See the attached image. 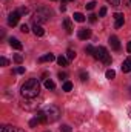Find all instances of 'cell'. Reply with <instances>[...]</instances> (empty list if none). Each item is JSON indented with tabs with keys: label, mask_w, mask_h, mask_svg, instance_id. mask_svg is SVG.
<instances>
[{
	"label": "cell",
	"mask_w": 131,
	"mask_h": 132,
	"mask_svg": "<svg viewBox=\"0 0 131 132\" xmlns=\"http://www.w3.org/2000/svg\"><path fill=\"white\" fill-rule=\"evenodd\" d=\"M72 17H74V20H76V22H79V23H83V22H85V15H83V14H80V12H74V15H72Z\"/></svg>",
	"instance_id": "cell-16"
},
{
	"label": "cell",
	"mask_w": 131,
	"mask_h": 132,
	"mask_svg": "<svg viewBox=\"0 0 131 132\" xmlns=\"http://www.w3.org/2000/svg\"><path fill=\"white\" fill-rule=\"evenodd\" d=\"M110 45H111V48H113L114 51H119V49H120V42H119V38H117L116 35H111V37H110Z\"/></svg>",
	"instance_id": "cell-7"
},
{
	"label": "cell",
	"mask_w": 131,
	"mask_h": 132,
	"mask_svg": "<svg viewBox=\"0 0 131 132\" xmlns=\"http://www.w3.org/2000/svg\"><path fill=\"white\" fill-rule=\"evenodd\" d=\"M88 20H90L91 23H96V22H97V15H96V14H90V15H88Z\"/></svg>",
	"instance_id": "cell-26"
},
{
	"label": "cell",
	"mask_w": 131,
	"mask_h": 132,
	"mask_svg": "<svg viewBox=\"0 0 131 132\" xmlns=\"http://www.w3.org/2000/svg\"><path fill=\"white\" fill-rule=\"evenodd\" d=\"M33 32L35 34L37 37H43V35H45V29H43V28H42L40 25H35V23H34V26H33Z\"/></svg>",
	"instance_id": "cell-11"
},
{
	"label": "cell",
	"mask_w": 131,
	"mask_h": 132,
	"mask_svg": "<svg viewBox=\"0 0 131 132\" xmlns=\"http://www.w3.org/2000/svg\"><path fill=\"white\" fill-rule=\"evenodd\" d=\"M35 118H37L40 123H48V118H46V115H45L43 111H39V112L35 114Z\"/></svg>",
	"instance_id": "cell-14"
},
{
	"label": "cell",
	"mask_w": 131,
	"mask_h": 132,
	"mask_svg": "<svg viewBox=\"0 0 131 132\" xmlns=\"http://www.w3.org/2000/svg\"><path fill=\"white\" fill-rule=\"evenodd\" d=\"M9 45L14 48V49H17V51H20L23 46H22V43H20V40L19 38H16V37H11L9 38Z\"/></svg>",
	"instance_id": "cell-9"
},
{
	"label": "cell",
	"mask_w": 131,
	"mask_h": 132,
	"mask_svg": "<svg viewBox=\"0 0 131 132\" xmlns=\"http://www.w3.org/2000/svg\"><path fill=\"white\" fill-rule=\"evenodd\" d=\"M106 2H108L111 6H119V5H120V0H106Z\"/></svg>",
	"instance_id": "cell-29"
},
{
	"label": "cell",
	"mask_w": 131,
	"mask_h": 132,
	"mask_svg": "<svg viewBox=\"0 0 131 132\" xmlns=\"http://www.w3.org/2000/svg\"><path fill=\"white\" fill-rule=\"evenodd\" d=\"M57 63H59V66H66L68 65V59L60 55V57H57Z\"/></svg>",
	"instance_id": "cell-18"
},
{
	"label": "cell",
	"mask_w": 131,
	"mask_h": 132,
	"mask_svg": "<svg viewBox=\"0 0 131 132\" xmlns=\"http://www.w3.org/2000/svg\"><path fill=\"white\" fill-rule=\"evenodd\" d=\"M128 115H130V118H131V106L128 108Z\"/></svg>",
	"instance_id": "cell-38"
},
{
	"label": "cell",
	"mask_w": 131,
	"mask_h": 132,
	"mask_svg": "<svg viewBox=\"0 0 131 132\" xmlns=\"http://www.w3.org/2000/svg\"><path fill=\"white\" fill-rule=\"evenodd\" d=\"M122 72H131V57H128L122 63Z\"/></svg>",
	"instance_id": "cell-12"
},
{
	"label": "cell",
	"mask_w": 131,
	"mask_h": 132,
	"mask_svg": "<svg viewBox=\"0 0 131 132\" xmlns=\"http://www.w3.org/2000/svg\"><path fill=\"white\" fill-rule=\"evenodd\" d=\"M130 92H131V88H130Z\"/></svg>",
	"instance_id": "cell-40"
},
{
	"label": "cell",
	"mask_w": 131,
	"mask_h": 132,
	"mask_svg": "<svg viewBox=\"0 0 131 132\" xmlns=\"http://www.w3.org/2000/svg\"><path fill=\"white\" fill-rule=\"evenodd\" d=\"M62 89H63L65 92H69V91L72 89V83H71V81H65L63 86H62Z\"/></svg>",
	"instance_id": "cell-21"
},
{
	"label": "cell",
	"mask_w": 131,
	"mask_h": 132,
	"mask_svg": "<svg viewBox=\"0 0 131 132\" xmlns=\"http://www.w3.org/2000/svg\"><path fill=\"white\" fill-rule=\"evenodd\" d=\"M114 20H116L114 28H116V29H119V28H122V26H123V23H125V15H123L122 12H116V14H114Z\"/></svg>",
	"instance_id": "cell-6"
},
{
	"label": "cell",
	"mask_w": 131,
	"mask_h": 132,
	"mask_svg": "<svg viewBox=\"0 0 131 132\" xmlns=\"http://www.w3.org/2000/svg\"><path fill=\"white\" fill-rule=\"evenodd\" d=\"M66 59H68V60H74V59H76V51L68 49V51H66Z\"/></svg>",
	"instance_id": "cell-20"
},
{
	"label": "cell",
	"mask_w": 131,
	"mask_h": 132,
	"mask_svg": "<svg viewBox=\"0 0 131 132\" xmlns=\"http://www.w3.org/2000/svg\"><path fill=\"white\" fill-rule=\"evenodd\" d=\"M0 65L2 66H8V60L5 57H0Z\"/></svg>",
	"instance_id": "cell-31"
},
{
	"label": "cell",
	"mask_w": 131,
	"mask_h": 132,
	"mask_svg": "<svg viewBox=\"0 0 131 132\" xmlns=\"http://www.w3.org/2000/svg\"><path fill=\"white\" fill-rule=\"evenodd\" d=\"M45 88H46V89H51V91H53V89L56 88V83H54L53 80H49V78H48V80H45Z\"/></svg>",
	"instance_id": "cell-17"
},
{
	"label": "cell",
	"mask_w": 131,
	"mask_h": 132,
	"mask_svg": "<svg viewBox=\"0 0 131 132\" xmlns=\"http://www.w3.org/2000/svg\"><path fill=\"white\" fill-rule=\"evenodd\" d=\"M80 80H82V81H86V80H88V74H86L85 71L80 72Z\"/></svg>",
	"instance_id": "cell-28"
},
{
	"label": "cell",
	"mask_w": 131,
	"mask_h": 132,
	"mask_svg": "<svg viewBox=\"0 0 131 132\" xmlns=\"http://www.w3.org/2000/svg\"><path fill=\"white\" fill-rule=\"evenodd\" d=\"M46 132H49V131H46Z\"/></svg>",
	"instance_id": "cell-42"
},
{
	"label": "cell",
	"mask_w": 131,
	"mask_h": 132,
	"mask_svg": "<svg viewBox=\"0 0 131 132\" xmlns=\"http://www.w3.org/2000/svg\"><path fill=\"white\" fill-rule=\"evenodd\" d=\"M53 2H54V0H53Z\"/></svg>",
	"instance_id": "cell-43"
},
{
	"label": "cell",
	"mask_w": 131,
	"mask_h": 132,
	"mask_svg": "<svg viewBox=\"0 0 131 132\" xmlns=\"http://www.w3.org/2000/svg\"><path fill=\"white\" fill-rule=\"evenodd\" d=\"M68 2H72V0H68Z\"/></svg>",
	"instance_id": "cell-39"
},
{
	"label": "cell",
	"mask_w": 131,
	"mask_h": 132,
	"mask_svg": "<svg viewBox=\"0 0 131 132\" xmlns=\"http://www.w3.org/2000/svg\"><path fill=\"white\" fill-rule=\"evenodd\" d=\"M20 12L19 11H12L9 15H8V25L9 26H16L17 23H19V20H20Z\"/></svg>",
	"instance_id": "cell-5"
},
{
	"label": "cell",
	"mask_w": 131,
	"mask_h": 132,
	"mask_svg": "<svg viewBox=\"0 0 131 132\" xmlns=\"http://www.w3.org/2000/svg\"><path fill=\"white\" fill-rule=\"evenodd\" d=\"M20 31H22V32H28V31H30V29H28V26H26V25H22V26H20Z\"/></svg>",
	"instance_id": "cell-34"
},
{
	"label": "cell",
	"mask_w": 131,
	"mask_h": 132,
	"mask_svg": "<svg viewBox=\"0 0 131 132\" xmlns=\"http://www.w3.org/2000/svg\"><path fill=\"white\" fill-rule=\"evenodd\" d=\"M53 60H56V55H54V54H51V52L39 59V62H40V63H43V62H53Z\"/></svg>",
	"instance_id": "cell-13"
},
{
	"label": "cell",
	"mask_w": 131,
	"mask_h": 132,
	"mask_svg": "<svg viewBox=\"0 0 131 132\" xmlns=\"http://www.w3.org/2000/svg\"><path fill=\"white\" fill-rule=\"evenodd\" d=\"M39 123H40V121H39V120H37L35 117L30 120V126H31V128H37V125H39Z\"/></svg>",
	"instance_id": "cell-24"
},
{
	"label": "cell",
	"mask_w": 131,
	"mask_h": 132,
	"mask_svg": "<svg viewBox=\"0 0 131 132\" xmlns=\"http://www.w3.org/2000/svg\"><path fill=\"white\" fill-rule=\"evenodd\" d=\"M60 131H62V132H72V129H71V126H68V125H63V126L60 128Z\"/></svg>",
	"instance_id": "cell-27"
},
{
	"label": "cell",
	"mask_w": 131,
	"mask_h": 132,
	"mask_svg": "<svg viewBox=\"0 0 131 132\" xmlns=\"http://www.w3.org/2000/svg\"><path fill=\"white\" fill-rule=\"evenodd\" d=\"M130 3H131V0H130Z\"/></svg>",
	"instance_id": "cell-41"
},
{
	"label": "cell",
	"mask_w": 131,
	"mask_h": 132,
	"mask_svg": "<svg viewBox=\"0 0 131 132\" xmlns=\"http://www.w3.org/2000/svg\"><path fill=\"white\" fill-rule=\"evenodd\" d=\"M16 72H17V74H25V68H23V66H19V68L16 69Z\"/></svg>",
	"instance_id": "cell-33"
},
{
	"label": "cell",
	"mask_w": 131,
	"mask_h": 132,
	"mask_svg": "<svg viewBox=\"0 0 131 132\" xmlns=\"http://www.w3.org/2000/svg\"><path fill=\"white\" fill-rule=\"evenodd\" d=\"M94 51H96V48H94V46H91V45H86V46H85V52H86V54L94 55Z\"/></svg>",
	"instance_id": "cell-19"
},
{
	"label": "cell",
	"mask_w": 131,
	"mask_h": 132,
	"mask_svg": "<svg viewBox=\"0 0 131 132\" xmlns=\"http://www.w3.org/2000/svg\"><path fill=\"white\" fill-rule=\"evenodd\" d=\"M14 62H16V63H22V62H23V55H22V54H16V55H14Z\"/></svg>",
	"instance_id": "cell-23"
},
{
	"label": "cell",
	"mask_w": 131,
	"mask_h": 132,
	"mask_svg": "<svg viewBox=\"0 0 131 132\" xmlns=\"http://www.w3.org/2000/svg\"><path fill=\"white\" fill-rule=\"evenodd\" d=\"M51 11L48 9V8H39L33 14V22L35 25H40V23H45V22H48L49 19H51Z\"/></svg>",
	"instance_id": "cell-2"
},
{
	"label": "cell",
	"mask_w": 131,
	"mask_h": 132,
	"mask_svg": "<svg viewBox=\"0 0 131 132\" xmlns=\"http://www.w3.org/2000/svg\"><path fill=\"white\" fill-rule=\"evenodd\" d=\"M60 11H62V12H65V11H66V6H65V5H60Z\"/></svg>",
	"instance_id": "cell-37"
},
{
	"label": "cell",
	"mask_w": 131,
	"mask_h": 132,
	"mask_svg": "<svg viewBox=\"0 0 131 132\" xmlns=\"http://www.w3.org/2000/svg\"><path fill=\"white\" fill-rule=\"evenodd\" d=\"M63 26H65V29H66V32L68 34L72 32V23H71L69 19H65V20H63Z\"/></svg>",
	"instance_id": "cell-15"
},
{
	"label": "cell",
	"mask_w": 131,
	"mask_h": 132,
	"mask_svg": "<svg viewBox=\"0 0 131 132\" xmlns=\"http://www.w3.org/2000/svg\"><path fill=\"white\" fill-rule=\"evenodd\" d=\"M105 75H106V78H108V80H113V78H114V77H116V72H114V71H113V69H108V71H106V74H105Z\"/></svg>",
	"instance_id": "cell-22"
},
{
	"label": "cell",
	"mask_w": 131,
	"mask_h": 132,
	"mask_svg": "<svg viewBox=\"0 0 131 132\" xmlns=\"http://www.w3.org/2000/svg\"><path fill=\"white\" fill-rule=\"evenodd\" d=\"M106 14V8L103 6V8H100V11H99V17H103Z\"/></svg>",
	"instance_id": "cell-30"
},
{
	"label": "cell",
	"mask_w": 131,
	"mask_h": 132,
	"mask_svg": "<svg viewBox=\"0 0 131 132\" xmlns=\"http://www.w3.org/2000/svg\"><path fill=\"white\" fill-rule=\"evenodd\" d=\"M59 78H60V80H65V78H66V74H65V72H60V74H59Z\"/></svg>",
	"instance_id": "cell-35"
},
{
	"label": "cell",
	"mask_w": 131,
	"mask_h": 132,
	"mask_svg": "<svg viewBox=\"0 0 131 132\" xmlns=\"http://www.w3.org/2000/svg\"><path fill=\"white\" fill-rule=\"evenodd\" d=\"M43 112H45V115H46V118H48V123H54V121H57V120L60 118V109H59L57 106H54V104L46 106V108L43 109Z\"/></svg>",
	"instance_id": "cell-3"
},
{
	"label": "cell",
	"mask_w": 131,
	"mask_h": 132,
	"mask_svg": "<svg viewBox=\"0 0 131 132\" xmlns=\"http://www.w3.org/2000/svg\"><path fill=\"white\" fill-rule=\"evenodd\" d=\"M127 51L131 52V42H128V45H127Z\"/></svg>",
	"instance_id": "cell-36"
},
{
	"label": "cell",
	"mask_w": 131,
	"mask_h": 132,
	"mask_svg": "<svg viewBox=\"0 0 131 132\" xmlns=\"http://www.w3.org/2000/svg\"><path fill=\"white\" fill-rule=\"evenodd\" d=\"M19 12H20L22 15H25V14H28V8H25V6H23V8H20V9H19Z\"/></svg>",
	"instance_id": "cell-32"
},
{
	"label": "cell",
	"mask_w": 131,
	"mask_h": 132,
	"mask_svg": "<svg viewBox=\"0 0 131 132\" xmlns=\"http://www.w3.org/2000/svg\"><path fill=\"white\" fill-rule=\"evenodd\" d=\"M0 132H25L23 129H20V128H17V126H2L0 128Z\"/></svg>",
	"instance_id": "cell-8"
},
{
	"label": "cell",
	"mask_w": 131,
	"mask_h": 132,
	"mask_svg": "<svg viewBox=\"0 0 131 132\" xmlns=\"http://www.w3.org/2000/svg\"><path fill=\"white\" fill-rule=\"evenodd\" d=\"M93 57L97 59V60H100L103 65H111V55L108 54L106 48H103V46H97V48H96Z\"/></svg>",
	"instance_id": "cell-4"
},
{
	"label": "cell",
	"mask_w": 131,
	"mask_h": 132,
	"mask_svg": "<svg viewBox=\"0 0 131 132\" xmlns=\"http://www.w3.org/2000/svg\"><path fill=\"white\" fill-rule=\"evenodd\" d=\"M77 35H79V38H80V40H88V38L91 37V31H90V29H86V28H83V29H80V31H79Z\"/></svg>",
	"instance_id": "cell-10"
},
{
	"label": "cell",
	"mask_w": 131,
	"mask_h": 132,
	"mask_svg": "<svg viewBox=\"0 0 131 132\" xmlns=\"http://www.w3.org/2000/svg\"><path fill=\"white\" fill-rule=\"evenodd\" d=\"M39 92H40V83H39L37 78H30V80H26V81L22 85V88H20V94H22V97H25V98H34V97L39 95Z\"/></svg>",
	"instance_id": "cell-1"
},
{
	"label": "cell",
	"mask_w": 131,
	"mask_h": 132,
	"mask_svg": "<svg viewBox=\"0 0 131 132\" xmlns=\"http://www.w3.org/2000/svg\"><path fill=\"white\" fill-rule=\"evenodd\" d=\"M96 5H97L96 2H90V3H86L85 6H86V9H88V11H91V9H94V6H96Z\"/></svg>",
	"instance_id": "cell-25"
}]
</instances>
